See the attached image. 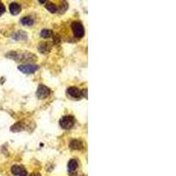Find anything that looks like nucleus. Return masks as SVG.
<instances>
[{
  "label": "nucleus",
  "mask_w": 176,
  "mask_h": 176,
  "mask_svg": "<svg viewBox=\"0 0 176 176\" xmlns=\"http://www.w3.org/2000/svg\"><path fill=\"white\" fill-rule=\"evenodd\" d=\"M27 35L24 31H18L13 35V39L16 41H20V40H27Z\"/></svg>",
  "instance_id": "9d476101"
},
{
  "label": "nucleus",
  "mask_w": 176,
  "mask_h": 176,
  "mask_svg": "<svg viewBox=\"0 0 176 176\" xmlns=\"http://www.w3.org/2000/svg\"><path fill=\"white\" fill-rule=\"evenodd\" d=\"M67 94L68 95H70L73 98H79L81 96V91L78 87L71 86L67 89Z\"/></svg>",
  "instance_id": "423d86ee"
},
{
  "label": "nucleus",
  "mask_w": 176,
  "mask_h": 176,
  "mask_svg": "<svg viewBox=\"0 0 176 176\" xmlns=\"http://www.w3.org/2000/svg\"><path fill=\"white\" fill-rule=\"evenodd\" d=\"M70 148L73 150H80L83 148V144L81 141L74 139L72 141H70Z\"/></svg>",
  "instance_id": "6e6552de"
},
{
  "label": "nucleus",
  "mask_w": 176,
  "mask_h": 176,
  "mask_svg": "<svg viewBox=\"0 0 176 176\" xmlns=\"http://www.w3.org/2000/svg\"><path fill=\"white\" fill-rule=\"evenodd\" d=\"M78 166H79V163H78V161L76 160H74V159L70 160L69 161V163H68V168H69V170L70 172L71 171H75L78 168Z\"/></svg>",
  "instance_id": "f8f14e48"
},
{
  "label": "nucleus",
  "mask_w": 176,
  "mask_h": 176,
  "mask_svg": "<svg viewBox=\"0 0 176 176\" xmlns=\"http://www.w3.org/2000/svg\"><path fill=\"white\" fill-rule=\"evenodd\" d=\"M4 12H5V7H4V5L2 3H0V16L4 13Z\"/></svg>",
  "instance_id": "dca6fc26"
},
{
  "label": "nucleus",
  "mask_w": 176,
  "mask_h": 176,
  "mask_svg": "<svg viewBox=\"0 0 176 176\" xmlns=\"http://www.w3.org/2000/svg\"><path fill=\"white\" fill-rule=\"evenodd\" d=\"M22 130H24V124L23 122H17L15 123L13 126H12L11 130L13 132H18V131H21Z\"/></svg>",
  "instance_id": "ddd939ff"
},
{
  "label": "nucleus",
  "mask_w": 176,
  "mask_h": 176,
  "mask_svg": "<svg viewBox=\"0 0 176 176\" xmlns=\"http://www.w3.org/2000/svg\"><path fill=\"white\" fill-rule=\"evenodd\" d=\"M51 35H52V31L51 30H49V29H43V30H41V36L42 38L48 39V38L51 37Z\"/></svg>",
  "instance_id": "2eb2a0df"
},
{
  "label": "nucleus",
  "mask_w": 176,
  "mask_h": 176,
  "mask_svg": "<svg viewBox=\"0 0 176 176\" xmlns=\"http://www.w3.org/2000/svg\"><path fill=\"white\" fill-rule=\"evenodd\" d=\"M9 10H10V13L13 14V15H18V14L20 13L21 11V5L18 3H12L9 6Z\"/></svg>",
  "instance_id": "0eeeda50"
},
{
  "label": "nucleus",
  "mask_w": 176,
  "mask_h": 176,
  "mask_svg": "<svg viewBox=\"0 0 176 176\" xmlns=\"http://www.w3.org/2000/svg\"><path fill=\"white\" fill-rule=\"evenodd\" d=\"M46 8H47V10L48 11H49L50 13H55L57 11H58V8H57V6L53 4V3H47V4H46Z\"/></svg>",
  "instance_id": "4468645a"
},
{
  "label": "nucleus",
  "mask_w": 176,
  "mask_h": 176,
  "mask_svg": "<svg viewBox=\"0 0 176 176\" xmlns=\"http://www.w3.org/2000/svg\"><path fill=\"white\" fill-rule=\"evenodd\" d=\"M19 70L21 71L24 74H32L34 72H35L38 69L39 65L37 64H21L19 67Z\"/></svg>",
  "instance_id": "f03ea898"
},
{
  "label": "nucleus",
  "mask_w": 176,
  "mask_h": 176,
  "mask_svg": "<svg viewBox=\"0 0 176 176\" xmlns=\"http://www.w3.org/2000/svg\"><path fill=\"white\" fill-rule=\"evenodd\" d=\"M20 22H21V24L23 25V26H28V27H30V26H32V25H34V19L31 18V17H24V18H22L21 19V20H20Z\"/></svg>",
  "instance_id": "9b49d317"
},
{
  "label": "nucleus",
  "mask_w": 176,
  "mask_h": 176,
  "mask_svg": "<svg viewBox=\"0 0 176 176\" xmlns=\"http://www.w3.org/2000/svg\"><path fill=\"white\" fill-rule=\"evenodd\" d=\"M50 50V44L48 42H42L39 45V51L43 54H47L49 53Z\"/></svg>",
  "instance_id": "1a4fd4ad"
},
{
  "label": "nucleus",
  "mask_w": 176,
  "mask_h": 176,
  "mask_svg": "<svg viewBox=\"0 0 176 176\" xmlns=\"http://www.w3.org/2000/svg\"><path fill=\"white\" fill-rule=\"evenodd\" d=\"M30 176H41L39 173H34V174H32Z\"/></svg>",
  "instance_id": "f3484780"
},
{
  "label": "nucleus",
  "mask_w": 176,
  "mask_h": 176,
  "mask_svg": "<svg viewBox=\"0 0 176 176\" xmlns=\"http://www.w3.org/2000/svg\"><path fill=\"white\" fill-rule=\"evenodd\" d=\"M61 127L64 130H70L74 125V117L72 115H65L60 121Z\"/></svg>",
  "instance_id": "7ed1b4c3"
},
{
  "label": "nucleus",
  "mask_w": 176,
  "mask_h": 176,
  "mask_svg": "<svg viewBox=\"0 0 176 176\" xmlns=\"http://www.w3.org/2000/svg\"><path fill=\"white\" fill-rule=\"evenodd\" d=\"M49 94H50V90L49 87H47L46 85H40L38 86L36 95L39 99H41V100L46 99L49 96Z\"/></svg>",
  "instance_id": "20e7f679"
},
{
  "label": "nucleus",
  "mask_w": 176,
  "mask_h": 176,
  "mask_svg": "<svg viewBox=\"0 0 176 176\" xmlns=\"http://www.w3.org/2000/svg\"><path fill=\"white\" fill-rule=\"evenodd\" d=\"M71 28H72L73 34H74V35H75L76 38L80 39V38H82L85 35V28L83 27L81 22L74 21L71 24Z\"/></svg>",
  "instance_id": "f257e3e1"
},
{
  "label": "nucleus",
  "mask_w": 176,
  "mask_h": 176,
  "mask_svg": "<svg viewBox=\"0 0 176 176\" xmlns=\"http://www.w3.org/2000/svg\"><path fill=\"white\" fill-rule=\"evenodd\" d=\"M12 173L14 175L17 176H27V173L26 169L21 166H18V165H14L12 167Z\"/></svg>",
  "instance_id": "39448f33"
}]
</instances>
